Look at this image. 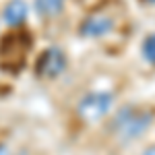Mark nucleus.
<instances>
[{"instance_id": "obj_1", "label": "nucleus", "mask_w": 155, "mask_h": 155, "mask_svg": "<svg viewBox=\"0 0 155 155\" xmlns=\"http://www.w3.org/2000/svg\"><path fill=\"white\" fill-rule=\"evenodd\" d=\"M153 124V112L143 110L137 106L122 107L114 118V132L122 141H130L141 137L149 126Z\"/></svg>"}, {"instance_id": "obj_2", "label": "nucleus", "mask_w": 155, "mask_h": 155, "mask_svg": "<svg viewBox=\"0 0 155 155\" xmlns=\"http://www.w3.org/2000/svg\"><path fill=\"white\" fill-rule=\"evenodd\" d=\"M114 106V95L107 91H93L79 101L77 112L85 122H97V120L106 118L110 114V110Z\"/></svg>"}, {"instance_id": "obj_3", "label": "nucleus", "mask_w": 155, "mask_h": 155, "mask_svg": "<svg viewBox=\"0 0 155 155\" xmlns=\"http://www.w3.org/2000/svg\"><path fill=\"white\" fill-rule=\"evenodd\" d=\"M66 68V54L58 46H50L39 54L35 62V74L39 79H56Z\"/></svg>"}, {"instance_id": "obj_4", "label": "nucleus", "mask_w": 155, "mask_h": 155, "mask_svg": "<svg viewBox=\"0 0 155 155\" xmlns=\"http://www.w3.org/2000/svg\"><path fill=\"white\" fill-rule=\"evenodd\" d=\"M114 25H116V21L110 15L93 12V15H89L83 23H81L79 33L83 37H101V35H106V33H110L114 29Z\"/></svg>"}, {"instance_id": "obj_5", "label": "nucleus", "mask_w": 155, "mask_h": 155, "mask_svg": "<svg viewBox=\"0 0 155 155\" xmlns=\"http://www.w3.org/2000/svg\"><path fill=\"white\" fill-rule=\"evenodd\" d=\"M27 12H29V8H27L25 0H11V2H6L2 15H4V21L11 27H19L27 19Z\"/></svg>"}, {"instance_id": "obj_6", "label": "nucleus", "mask_w": 155, "mask_h": 155, "mask_svg": "<svg viewBox=\"0 0 155 155\" xmlns=\"http://www.w3.org/2000/svg\"><path fill=\"white\" fill-rule=\"evenodd\" d=\"M66 0H35V11L41 17H56L62 12Z\"/></svg>"}, {"instance_id": "obj_7", "label": "nucleus", "mask_w": 155, "mask_h": 155, "mask_svg": "<svg viewBox=\"0 0 155 155\" xmlns=\"http://www.w3.org/2000/svg\"><path fill=\"white\" fill-rule=\"evenodd\" d=\"M143 56H145L147 62L155 64V33H153V35H149L143 41Z\"/></svg>"}, {"instance_id": "obj_8", "label": "nucleus", "mask_w": 155, "mask_h": 155, "mask_svg": "<svg viewBox=\"0 0 155 155\" xmlns=\"http://www.w3.org/2000/svg\"><path fill=\"white\" fill-rule=\"evenodd\" d=\"M143 155H155V147H153V145H151V147H147V149L143 151Z\"/></svg>"}, {"instance_id": "obj_9", "label": "nucleus", "mask_w": 155, "mask_h": 155, "mask_svg": "<svg viewBox=\"0 0 155 155\" xmlns=\"http://www.w3.org/2000/svg\"><path fill=\"white\" fill-rule=\"evenodd\" d=\"M0 155H11V151H8L6 145H0Z\"/></svg>"}, {"instance_id": "obj_10", "label": "nucleus", "mask_w": 155, "mask_h": 155, "mask_svg": "<svg viewBox=\"0 0 155 155\" xmlns=\"http://www.w3.org/2000/svg\"><path fill=\"white\" fill-rule=\"evenodd\" d=\"M145 2H155V0H145Z\"/></svg>"}]
</instances>
